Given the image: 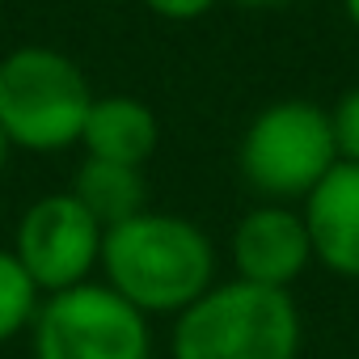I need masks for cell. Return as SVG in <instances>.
<instances>
[{"label":"cell","mask_w":359,"mask_h":359,"mask_svg":"<svg viewBox=\"0 0 359 359\" xmlns=\"http://www.w3.org/2000/svg\"><path fill=\"white\" fill-rule=\"evenodd\" d=\"M9 156H13V144H9V135H5V127H0V169L9 165Z\"/></svg>","instance_id":"cell-14"},{"label":"cell","mask_w":359,"mask_h":359,"mask_svg":"<svg viewBox=\"0 0 359 359\" xmlns=\"http://www.w3.org/2000/svg\"><path fill=\"white\" fill-rule=\"evenodd\" d=\"M220 271L216 241L191 216L144 208L140 216L106 229L97 279L118 292L148 321L187 313Z\"/></svg>","instance_id":"cell-1"},{"label":"cell","mask_w":359,"mask_h":359,"mask_svg":"<svg viewBox=\"0 0 359 359\" xmlns=\"http://www.w3.org/2000/svg\"><path fill=\"white\" fill-rule=\"evenodd\" d=\"M342 13H346V22L359 30V0H342Z\"/></svg>","instance_id":"cell-15"},{"label":"cell","mask_w":359,"mask_h":359,"mask_svg":"<svg viewBox=\"0 0 359 359\" xmlns=\"http://www.w3.org/2000/svg\"><path fill=\"white\" fill-rule=\"evenodd\" d=\"M304 313L292 292L216 279L169 321L173 359H300Z\"/></svg>","instance_id":"cell-2"},{"label":"cell","mask_w":359,"mask_h":359,"mask_svg":"<svg viewBox=\"0 0 359 359\" xmlns=\"http://www.w3.org/2000/svg\"><path fill=\"white\" fill-rule=\"evenodd\" d=\"M93 85L76 60L55 47L30 43L0 60V127L13 152L55 156L81 144L85 114L93 106Z\"/></svg>","instance_id":"cell-3"},{"label":"cell","mask_w":359,"mask_h":359,"mask_svg":"<svg viewBox=\"0 0 359 359\" xmlns=\"http://www.w3.org/2000/svg\"><path fill=\"white\" fill-rule=\"evenodd\" d=\"M330 131H334L338 161L359 165V85H351V89L330 106Z\"/></svg>","instance_id":"cell-12"},{"label":"cell","mask_w":359,"mask_h":359,"mask_svg":"<svg viewBox=\"0 0 359 359\" xmlns=\"http://www.w3.org/2000/svg\"><path fill=\"white\" fill-rule=\"evenodd\" d=\"M39 304H43L39 283L26 275V266L18 262L13 250H0V346L30 334Z\"/></svg>","instance_id":"cell-11"},{"label":"cell","mask_w":359,"mask_h":359,"mask_svg":"<svg viewBox=\"0 0 359 359\" xmlns=\"http://www.w3.org/2000/svg\"><path fill=\"white\" fill-rule=\"evenodd\" d=\"M245 9H271V5H287V0H237Z\"/></svg>","instance_id":"cell-16"},{"label":"cell","mask_w":359,"mask_h":359,"mask_svg":"<svg viewBox=\"0 0 359 359\" xmlns=\"http://www.w3.org/2000/svg\"><path fill=\"white\" fill-rule=\"evenodd\" d=\"M102 241H106V229L76 203V195L55 191L34 199L22 212L9 250L18 254L26 275L39 283V292L51 296V292L97 279Z\"/></svg>","instance_id":"cell-6"},{"label":"cell","mask_w":359,"mask_h":359,"mask_svg":"<svg viewBox=\"0 0 359 359\" xmlns=\"http://www.w3.org/2000/svg\"><path fill=\"white\" fill-rule=\"evenodd\" d=\"M72 195L76 203L102 224L114 229L148 208V187H144V169L118 165V161H93L85 156L76 177H72Z\"/></svg>","instance_id":"cell-10"},{"label":"cell","mask_w":359,"mask_h":359,"mask_svg":"<svg viewBox=\"0 0 359 359\" xmlns=\"http://www.w3.org/2000/svg\"><path fill=\"white\" fill-rule=\"evenodd\" d=\"M216 5H220V0H144V9L165 18V22H199Z\"/></svg>","instance_id":"cell-13"},{"label":"cell","mask_w":359,"mask_h":359,"mask_svg":"<svg viewBox=\"0 0 359 359\" xmlns=\"http://www.w3.org/2000/svg\"><path fill=\"white\" fill-rule=\"evenodd\" d=\"M338 165L330 110L304 97H283L262 106L237 144L241 182L258 203H292L300 208L309 191Z\"/></svg>","instance_id":"cell-4"},{"label":"cell","mask_w":359,"mask_h":359,"mask_svg":"<svg viewBox=\"0 0 359 359\" xmlns=\"http://www.w3.org/2000/svg\"><path fill=\"white\" fill-rule=\"evenodd\" d=\"M229 262H233V279L292 292L296 279L313 266V245L300 208L254 203L229 233Z\"/></svg>","instance_id":"cell-7"},{"label":"cell","mask_w":359,"mask_h":359,"mask_svg":"<svg viewBox=\"0 0 359 359\" xmlns=\"http://www.w3.org/2000/svg\"><path fill=\"white\" fill-rule=\"evenodd\" d=\"M152 321L102 279L43 296L30 359H152Z\"/></svg>","instance_id":"cell-5"},{"label":"cell","mask_w":359,"mask_h":359,"mask_svg":"<svg viewBox=\"0 0 359 359\" xmlns=\"http://www.w3.org/2000/svg\"><path fill=\"white\" fill-rule=\"evenodd\" d=\"M313 262L338 279H359V165L338 161L300 203Z\"/></svg>","instance_id":"cell-8"},{"label":"cell","mask_w":359,"mask_h":359,"mask_svg":"<svg viewBox=\"0 0 359 359\" xmlns=\"http://www.w3.org/2000/svg\"><path fill=\"white\" fill-rule=\"evenodd\" d=\"M161 144V118L148 102L131 93H102L93 97L85 127H81V148L93 161H118L144 169Z\"/></svg>","instance_id":"cell-9"}]
</instances>
